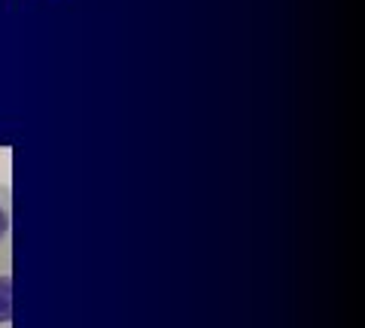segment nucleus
I'll return each instance as SVG.
<instances>
[{
	"mask_svg": "<svg viewBox=\"0 0 365 328\" xmlns=\"http://www.w3.org/2000/svg\"><path fill=\"white\" fill-rule=\"evenodd\" d=\"M0 270H13V189L0 179Z\"/></svg>",
	"mask_w": 365,
	"mask_h": 328,
	"instance_id": "obj_1",
	"label": "nucleus"
},
{
	"mask_svg": "<svg viewBox=\"0 0 365 328\" xmlns=\"http://www.w3.org/2000/svg\"><path fill=\"white\" fill-rule=\"evenodd\" d=\"M0 328H13V270H0Z\"/></svg>",
	"mask_w": 365,
	"mask_h": 328,
	"instance_id": "obj_2",
	"label": "nucleus"
}]
</instances>
